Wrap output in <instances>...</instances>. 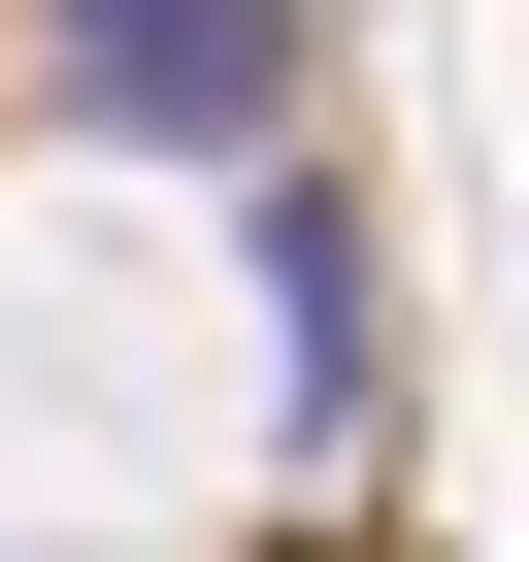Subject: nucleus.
<instances>
[{"instance_id":"nucleus-1","label":"nucleus","mask_w":529,"mask_h":562,"mask_svg":"<svg viewBox=\"0 0 529 562\" xmlns=\"http://www.w3.org/2000/svg\"><path fill=\"white\" fill-rule=\"evenodd\" d=\"M34 34H67V100L133 133V166H299V0H34Z\"/></svg>"}]
</instances>
